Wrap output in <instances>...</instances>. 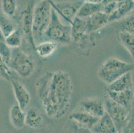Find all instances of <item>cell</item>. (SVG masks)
<instances>
[{
	"label": "cell",
	"mask_w": 134,
	"mask_h": 133,
	"mask_svg": "<svg viewBox=\"0 0 134 133\" xmlns=\"http://www.w3.org/2000/svg\"><path fill=\"white\" fill-rule=\"evenodd\" d=\"M103 104L105 111L114 121L117 130H122L128 123L131 111L112 101L106 94L104 97Z\"/></svg>",
	"instance_id": "8992f818"
},
{
	"label": "cell",
	"mask_w": 134,
	"mask_h": 133,
	"mask_svg": "<svg viewBox=\"0 0 134 133\" xmlns=\"http://www.w3.org/2000/svg\"><path fill=\"white\" fill-rule=\"evenodd\" d=\"M25 113L18 104H13L9 111V119L14 128L21 129L25 126Z\"/></svg>",
	"instance_id": "ac0fdd59"
},
{
	"label": "cell",
	"mask_w": 134,
	"mask_h": 133,
	"mask_svg": "<svg viewBox=\"0 0 134 133\" xmlns=\"http://www.w3.org/2000/svg\"><path fill=\"white\" fill-rule=\"evenodd\" d=\"M86 129H84V130H85V131H83L82 132H81V133H90V132H87V131H86ZM90 133H93V132H92L90 131Z\"/></svg>",
	"instance_id": "836d02e7"
},
{
	"label": "cell",
	"mask_w": 134,
	"mask_h": 133,
	"mask_svg": "<svg viewBox=\"0 0 134 133\" xmlns=\"http://www.w3.org/2000/svg\"><path fill=\"white\" fill-rule=\"evenodd\" d=\"M119 31H124L133 33V13L128 15L121 20L116 21Z\"/></svg>",
	"instance_id": "484cf974"
},
{
	"label": "cell",
	"mask_w": 134,
	"mask_h": 133,
	"mask_svg": "<svg viewBox=\"0 0 134 133\" xmlns=\"http://www.w3.org/2000/svg\"><path fill=\"white\" fill-rule=\"evenodd\" d=\"M0 78L7 81H10L13 78V72L0 57Z\"/></svg>",
	"instance_id": "83f0119b"
},
{
	"label": "cell",
	"mask_w": 134,
	"mask_h": 133,
	"mask_svg": "<svg viewBox=\"0 0 134 133\" xmlns=\"http://www.w3.org/2000/svg\"><path fill=\"white\" fill-rule=\"evenodd\" d=\"M13 89L17 104L21 108L25 111L31 101V95L25 86L18 79L13 78L9 81Z\"/></svg>",
	"instance_id": "9c48e42d"
},
{
	"label": "cell",
	"mask_w": 134,
	"mask_h": 133,
	"mask_svg": "<svg viewBox=\"0 0 134 133\" xmlns=\"http://www.w3.org/2000/svg\"><path fill=\"white\" fill-rule=\"evenodd\" d=\"M46 40L65 45L69 44L72 41L71 25L63 24L58 13L53 8L51 13L50 21L43 36V41Z\"/></svg>",
	"instance_id": "277c9868"
},
{
	"label": "cell",
	"mask_w": 134,
	"mask_h": 133,
	"mask_svg": "<svg viewBox=\"0 0 134 133\" xmlns=\"http://www.w3.org/2000/svg\"><path fill=\"white\" fill-rule=\"evenodd\" d=\"M85 1L86 0H75L72 2L55 3L57 7L56 12L68 24L71 25L74 19L76 17L79 9Z\"/></svg>",
	"instance_id": "ba28073f"
},
{
	"label": "cell",
	"mask_w": 134,
	"mask_h": 133,
	"mask_svg": "<svg viewBox=\"0 0 134 133\" xmlns=\"http://www.w3.org/2000/svg\"><path fill=\"white\" fill-rule=\"evenodd\" d=\"M124 133H129V132L128 131H125Z\"/></svg>",
	"instance_id": "d590c367"
},
{
	"label": "cell",
	"mask_w": 134,
	"mask_h": 133,
	"mask_svg": "<svg viewBox=\"0 0 134 133\" xmlns=\"http://www.w3.org/2000/svg\"><path fill=\"white\" fill-rule=\"evenodd\" d=\"M34 6V0H30L25 9L21 13L19 25H18L22 31V33L25 35L27 42L34 49L36 47L32 34V18Z\"/></svg>",
	"instance_id": "52a82bcc"
},
{
	"label": "cell",
	"mask_w": 134,
	"mask_h": 133,
	"mask_svg": "<svg viewBox=\"0 0 134 133\" xmlns=\"http://www.w3.org/2000/svg\"><path fill=\"white\" fill-rule=\"evenodd\" d=\"M108 86L107 91L113 92H120L125 90L133 89L132 71L125 73Z\"/></svg>",
	"instance_id": "9a60e30c"
},
{
	"label": "cell",
	"mask_w": 134,
	"mask_h": 133,
	"mask_svg": "<svg viewBox=\"0 0 134 133\" xmlns=\"http://www.w3.org/2000/svg\"><path fill=\"white\" fill-rule=\"evenodd\" d=\"M58 47V43L54 41L46 40L36 44L34 51H36L39 57L46 59L51 57Z\"/></svg>",
	"instance_id": "d6986e66"
},
{
	"label": "cell",
	"mask_w": 134,
	"mask_h": 133,
	"mask_svg": "<svg viewBox=\"0 0 134 133\" xmlns=\"http://www.w3.org/2000/svg\"><path fill=\"white\" fill-rule=\"evenodd\" d=\"M119 1H121V0H102V3L103 5L106 4V3H109V2H119Z\"/></svg>",
	"instance_id": "4dcf8cb0"
},
{
	"label": "cell",
	"mask_w": 134,
	"mask_h": 133,
	"mask_svg": "<svg viewBox=\"0 0 134 133\" xmlns=\"http://www.w3.org/2000/svg\"><path fill=\"white\" fill-rule=\"evenodd\" d=\"M22 31L18 26L14 31L5 37L4 41L10 48H19L22 42Z\"/></svg>",
	"instance_id": "603a6c76"
},
{
	"label": "cell",
	"mask_w": 134,
	"mask_h": 133,
	"mask_svg": "<svg viewBox=\"0 0 134 133\" xmlns=\"http://www.w3.org/2000/svg\"><path fill=\"white\" fill-rule=\"evenodd\" d=\"M87 2H95V3H102V0H86Z\"/></svg>",
	"instance_id": "d6a6232c"
},
{
	"label": "cell",
	"mask_w": 134,
	"mask_h": 133,
	"mask_svg": "<svg viewBox=\"0 0 134 133\" xmlns=\"http://www.w3.org/2000/svg\"><path fill=\"white\" fill-rule=\"evenodd\" d=\"M37 97L46 115L52 119L65 116L71 106L74 85L68 73L47 71L37 80Z\"/></svg>",
	"instance_id": "6da1fadb"
},
{
	"label": "cell",
	"mask_w": 134,
	"mask_h": 133,
	"mask_svg": "<svg viewBox=\"0 0 134 133\" xmlns=\"http://www.w3.org/2000/svg\"><path fill=\"white\" fill-rule=\"evenodd\" d=\"M55 3H63V2H72V1H75V0H52Z\"/></svg>",
	"instance_id": "f546056e"
},
{
	"label": "cell",
	"mask_w": 134,
	"mask_h": 133,
	"mask_svg": "<svg viewBox=\"0 0 134 133\" xmlns=\"http://www.w3.org/2000/svg\"><path fill=\"white\" fill-rule=\"evenodd\" d=\"M17 27L10 18L5 15L2 12H0V29L5 37L14 31Z\"/></svg>",
	"instance_id": "d4e9b609"
},
{
	"label": "cell",
	"mask_w": 134,
	"mask_h": 133,
	"mask_svg": "<svg viewBox=\"0 0 134 133\" xmlns=\"http://www.w3.org/2000/svg\"><path fill=\"white\" fill-rule=\"evenodd\" d=\"M5 40V37L4 35H3V33H2V30H1V29H0V42L1 41H4Z\"/></svg>",
	"instance_id": "1f68e13d"
},
{
	"label": "cell",
	"mask_w": 134,
	"mask_h": 133,
	"mask_svg": "<svg viewBox=\"0 0 134 133\" xmlns=\"http://www.w3.org/2000/svg\"><path fill=\"white\" fill-rule=\"evenodd\" d=\"M2 12L8 18L15 16L17 11L16 0H0Z\"/></svg>",
	"instance_id": "cb8c5ba5"
},
{
	"label": "cell",
	"mask_w": 134,
	"mask_h": 133,
	"mask_svg": "<svg viewBox=\"0 0 134 133\" xmlns=\"http://www.w3.org/2000/svg\"><path fill=\"white\" fill-rule=\"evenodd\" d=\"M85 19L86 21L87 35L94 33L109 24L108 15L102 11L92 15Z\"/></svg>",
	"instance_id": "7c38bea8"
},
{
	"label": "cell",
	"mask_w": 134,
	"mask_h": 133,
	"mask_svg": "<svg viewBox=\"0 0 134 133\" xmlns=\"http://www.w3.org/2000/svg\"><path fill=\"white\" fill-rule=\"evenodd\" d=\"M12 49L10 48L5 41L0 42V57L7 65H9L12 57Z\"/></svg>",
	"instance_id": "4316f807"
},
{
	"label": "cell",
	"mask_w": 134,
	"mask_h": 133,
	"mask_svg": "<svg viewBox=\"0 0 134 133\" xmlns=\"http://www.w3.org/2000/svg\"><path fill=\"white\" fill-rule=\"evenodd\" d=\"M93 133H116L118 130L111 117L105 113L90 129Z\"/></svg>",
	"instance_id": "5bb4252c"
},
{
	"label": "cell",
	"mask_w": 134,
	"mask_h": 133,
	"mask_svg": "<svg viewBox=\"0 0 134 133\" xmlns=\"http://www.w3.org/2000/svg\"><path fill=\"white\" fill-rule=\"evenodd\" d=\"M69 119L81 125L83 129L90 130L95 125L99 118L95 117L83 111H75L69 114Z\"/></svg>",
	"instance_id": "2e32d148"
},
{
	"label": "cell",
	"mask_w": 134,
	"mask_h": 133,
	"mask_svg": "<svg viewBox=\"0 0 134 133\" xmlns=\"http://www.w3.org/2000/svg\"><path fill=\"white\" fill-rule=\"evenodd\" d=\"M133 70V63H127L115 57H110L101 65L97 71V75L102 82L108 85Z\"/></svg>",
	"instance_id": "3957f363"
},
{
	"label": "cell",
	"mask_w": 134,
	"mask_h": 133,
	"mask_svg": "<svg viewBox=\"0 0 134 133\" xmlns=\"http://www.w3.org/2000/svg\"><path fill=\"white\" fill-rule=\"evenodd\" d=\"M103 4L102 3L85 1L79 9L77 17L80 18H87L93 14L102 11Z\"/></svg>",
	"instance_id": "ffe728a7"
},
{
	"label": "cell",
	"mask_w": 134,
	"mask_h": 133,
	"mask_svg": "<svg viewBox=\"0 0 134 133\" xmlns=\"http://www.w3.org/2000/svg\"><path fill=\"white\" fill-rule=\"evenodd\" d=\"M52 7L46 0L35 5L33 11L32 34L35 43L43 41V36L51 19Z\"/></svg>",
	"instance_id": "7a4b0ae2"
},
{
	"label": "cell",
	"mask_w": 134,
	"mask_h": 133,
	"mask_svg": "<svg viewBox=\"0 0 134 133\" xmlns=\"http://www.w3.org/2000/svg\"><path fill=\"white\" fill-rule=\"evenodd\" d=\"M8 67L21 77L29 78L36 69V63L30 55L19 47L12 49V57Z\"/></svg>",
	"instance_id": "5b68a950"
},
{
	"label": "cell",
	"mask_w": 134,
	"mask_h": 133,
	"mask_svg": "<svg viewBox=\"0 0 134 133\" xmlns=\"http://www.w3.org/2000/svg\"><path fill=\"white\" fill-rule=\"evenodd\" d=\"M118 39L121 45L125 49L131 58L133 59L134 35L133 33L124 31H118Z\"/></svg>",
	"instance_id": "7402d4cb"
},
{
	"label": "cell",
	"mask_w": 134,
	"mask_h": 133,
	"mask_svg": "<svg viewBox=\"0 0 134 133\" xmlns=\"http://www.w3.org/2000/svg\"><path fill=\"white\" fill-rule=\"evenodd\" d=\"M106 95L112 101L131 111L133 101V89L125 90L120 92L107 91Z\"/></svg>",
	"instance_id": "4fadbf2b"
},
{
	"label": "cell",
	"mask_w": 134,
	"mask_h": 133,
	"mask_svg": "<svg viewBox=\"0 0 134 133\" xmlns=\"http://www.w3.org/2000/svg\"><path fill=\"white\" fill-rule=\"evenodd\" d=\"M43 123V116L35 107H31L25 113V124L31 129H38Z\"/></svg>",
	"instance_id": "44dd1931"
},
{
	"label": "cell",
	"mask_w": 134,
	"mask_h": 133,
	"mask_svg": "<svg viewBox=\"0 0 134 133\" xmlns=\"http://www.w3.org/2000/svg\"><path fill=\"white\" fill-rule=\"evenodd\" d=\"M82 110L86 113L97 118H100L105 113L103 101L97 97H90L81 102Z\"/></svg>",
	"instance_id": "8fae6325"
},
{
	"label": "cell",
	"mask_w": 134,
	"mask_h": 133,
	"mask_svg": "<svg viewBox=\"0 0 134 133\" xmlns=\"http://www.w3.org/2000/svg\"><path fill=\"white\" fill-rule=\"evenodd\" d=\"M133 7V0H121L117 2L114 10L108 15L109 24L115 23L131 14Z\"/></svg>",
	"instance_id": "30bf717a"
},
{
	"label": "cell",
	"mask_w": 134,
	"mask_h": 133,
	"mask_svg": "<svg viewBox=\"0 0 134 133\" xmlns=\"http://www.w3.org/2000/svg\"><path fill=\"white\" fill-rule=\"evenodd\" d=\"M116 133H123V132H122V130H118Z\"/></svg>",
	"instance_id": "e575fe53"
},
{
	"label": "cell",
	"mask_w": 134,
	"mask_h": 133,
	"mask_svg": "<svg viewBox=\"0 0 134 133\" xmlns=\"http://www.w3.org/2000/svg\"><path fill=\"white\" fill-rule=\"evenodd\" d=\"M46 1H47V2H49V4H50L51 5H52V8H53V9H54V10L56 11H57V7H56L55 3L54 2H53V1H52V0H46Z\"/></svg>",
	"instance_id": "f1b7e54d"
},
{
	"label": "cell",
	"mask_w": 134,
	"mask_h": 133,
	"mask_svg": "<svg viewBox=\"0 0 134 133\" xmlns=\"http://www.w3.org/2000/svg\"><path fill=\"white\" fill-rule=\"evenodd\" d=\"M71 39L72 41L78 43L86 33V21L85 18L75 17L71 24Z\"/></svg>",
	"instance_id": "e0dca14e"
}]
</instances>
